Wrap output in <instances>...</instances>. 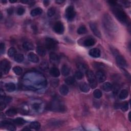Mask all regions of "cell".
<instances>
[{
  "instance_id": "cell-37",
  "label": "cell",
  "mask_w": 131,
  "mask_h": 131,
  "mask_svg": "<svg viewBox=\"0 0 131 131\" xmlns=\"http://www.w3.org/2000/svg\"><path fill=\"white\" fill-rule=\"evenodd\" d=\"M93 95L96 98H100L102 96V93L99 89H96L93 92Z\"/></svg>"
},
{
  "instance_id": "cell-49",
  "label": "cell",
  "mask_w": 131,
  "mask_h": 131,
  "mask_svg": "<svg viewBox=\"0 0 131 131\" xmlns=\"http://www.w3.org/2000/svg\"><path fill=\"white\" fill-rule=\"evenodd\" d=\"M7 12L10 15H11L12 14H13V10L12 8H9L8 10H7Z\"/></svg>"
},
{
  "instance_id": "cell-23",
  "label": "cell",
  "mask_w": 131,
  "mask_h": 131,
  "mask_svg": "<svg viewBox=\"0 0 131 131\" xmlns=\"http://www.w3.org/2000/svg\"><path fill=\"white\" fill-rule=\"evenodd\" d=\"M69 88H68L66 85H62L60 88V93L62 95H66L69 93Z\"/></svg>"
},
{
  "instance_id": "cell-4",
  "label": "cell",
  "mask_w": 131,
  "mask_h": 131,
  "mask_svg": "<svg viewBox=\"0 0 131 131\" xmlns=\"http://www.w3.org/2000/svg\"><path fill=\"white\" fill-rule=\"evenodd\" d=\"M51 108L54 111L62 112L65 111V107L61 101L58 99H54L51 103Z\"/></svg>"
},
{
  "instance_id": "cell-21",
  "label": "cell",
  "mask_w": 131,
  "mask_h": 131,
  "mask_svg": "<svg viewBox=\"0 0 131 131\" xmlns=\"http://www.w3.org/2000/svg\"><path fill=\"white\" fill-rule=\"evenodd\" d=\"M23 48L26 51H30L34 49V46L33 45L28 41H25L23 43Z\"/></svg>"
},
{
  "instance_id": "cell-5",
  "label": "cell",
  "mask_w": 131,
  "mask_h": 131,
  "mask_svg": "<svg viewBox=\"0 0 131 131\" xmlns=\"http://www.w3.org/2000/svg\"><path fill=\"white\" fill-rule=\"evenodd\" d=\"M66 17L68 20L71 21L73 19H74L75 15H76V12L74 9V8L72 6H68L66 10Z\"/></svg>"
},
{
  "instance_id": "cell-13",
  "label": "cell",
  "mask_w": 131,
  "mask_h": 131,
  "mask_svg": "<svg viewBox=\"0 0 131 131\" xmlns=\"http://www.w3.org/2000/svg\"><path fill=\"white\" fill-rule=\"evenodd\" d=\"M50 60L52 64H57L60 62V57L59 55L54 52H51L50 54Z\"/></svg>"
},
{
  "instance_id": "cell-8",
  "label": "cell",
  "mask_w": 131,
  "mask_h": 131,
  "mask_svg": "<svg viewBox=\"0 0 131 131\" xmlns=\"http://www.w3.org/2000/svg\"><path fill=\"white\" fill-rule=\"evenodd\" d=\"M95 77L97 81L99 82H102L107 79L106 73L103 70H98L97 71Z\"/></svg>"
},
{
  "instance_id": "cell-29",
  "label": "cell",
  "mask_w": 131,
  "mask_h": 131,
  "mask_svg": "<svg viewBox=\"0 0 131 131\" xmlns=\"http://www.w3.org/2000/svg\"><path fill=\"white\" fill-rule=\"evenodd\" d=\"M13 122L17 125H23L25 123L26 121L25 120L23 119L22 118H20V117H19V118H17L14 119L13 120Z\"/></svg>"
},
{
  "instance_id": "cell-48",
  "label": "cell",
  "mask_w": 131,
  "mask_h": 131,
  "mask_svg": "<svg viewBox=\"0 0 131 131\" xmlns=\"http://www.w3.org/2000/svg\"><path fill=\"white\" fill-rule=\"evenodd\" d=\"M6 103H5L4 101H1V111H3V110H4L5 109V108H6Z\"/></svg>"
},
{
  "instance_id": "cell-54",
  "label": "cell",
  "mask_w": 131,
  "mask_h": 131,
  "mask_svg": "<svg viewBox=\"0 0 131 131\" xmlns=\"http://www.w3.org/2000/svg\"><path fill=\"white\" fill-rule=\"evenodd\" d=\"M23 130H25V131H26V130H28V131H29V130H30V129H27V128H25V129H24Z\"/></svg>"
},
{
  "instance_id": "cell-47",
  "label": "cell",
  "mask_w": 131,
  "mask_h": 131,
  "mask_svg": "<svg viewBox=\"0 0 131 131\" xmlns=\"http://www.w3.org/2000/svg\"><path fill=\"white\" fill-rule=\"evenodd\" d=\"M122 5H123V6H124L125 7H129L130 6V2H128V1H123L122 2Z\"/></svg>"
},
{
  "instance_id": "cell-15",
  "label": "cell",
  "mask_w": 131,
  "mask_h": 131,
  "mask_svg": "<svg viewBox=\"0 0 131 131\" xmlns=\"http://www.w3.org/2000/svg\"><path fill=\"white\" fill-rule=\"evenodd\" d=\"M96 41L92 38H88L83 41V45L86 47H90L95 45Z\"/></svg>"
},
{
  "instance_id": "cell-10",
  "label": "cell",
  "mask_w": 131,
  "mask_h": 131,
  "mask_svg": "<svg viewBox=\"0 0 131 131\" xmlns=\"http://www.w3.org/2000/svg\"><path fill=\"white\" fill-rule=\"evenodd\" d=\"M116 62L117 65L120 67L123 68L125 67H127V61L122 56L118 54V55L116 56Z\"/></svg>"
},
{
  "instance_id": "cell-42",
  "label": "cell",
  "mask_w": 131,
  "mask_h": 131,
  "mask_svg": "<svg viewBox=\"0 0 131 131\" xmlns=\"http://www.w3.org/2000/svg\"><path fill=\"white\" fill-rule=\"evenodd\" d=\"M59 80H53V81H51V85L52 87H57V86L59 85Z\"/></svg>"
},
{
  "instance_id": "cell-14",
  "label": "cell",
  "mask_w": 131,
  "mask_h": 131,
  "mask_svg": "<svg viewBox=\"0 0 131 131\" xmlns=\"http://www.w3.org/2000/svg\"><path fill=\"white\" fill-rule=\"evenodd\" d=\"M89 55L94 58H98L101 56V51L98 48H93L89 51Z\"/></svg>"
},
{
  "instance_id": "cell-27",
  "label": "cell",
  "mask_w": 131,
  "mask_h": 131,
  "mask_svg": "<svg viewBox=\"0 0 131 131\" xmlns=\"http://www.w3.org/2000/svg\"><path fill=\"white\" fill-rule=\"evenodd\" d=\"M17 113H18V111L17 109H15L14 108H11L7 110L6 112V114L8 116L13 117L15 116V115H17Z\"/></svg>"
},
{
  "instance_id": "cell-56",
  "label": "cell",
  "mask_w": 131,
  "mask_h": 131,
  "mask_svg": "<svg viewBox=\"0 0 131 131\" xmlns=\"http://www.w3.org/2000/svg\"><path fill=\"white\" fill-rule=\"evenodd\" d=\"M2 19V13H1V19Z\"/></svg>"
},
{
  "instance_id": "cell-2",
  "label": "cell",
  "mask_w": 131,
  "mask_h": 131,
  "mask_svg": "<svg viewBox=\"0 0 131 131\" xmlns=\"http://www.w3.org/2000/svg\"><path fill=\"white\" fill-rule=\"evenodd\" d=\"M103 23L104 27L109 31H115L116 30V29H117L116 24H115L113 20L108 14L104 16Z\"/></svg>"
},
{
  "instance_id": "cell-24",
  "label": "cell",
  "mask_w": 131,
  "mask_h": 131,
  "mask_svg": "<svg viewBox=\"0 0 131 131\" xmlns=\"http://www.w3.org/2000/svg\"><path fill=\"white\" fill-rule=\"evenodd\" d=\"M80 88L81 90L84 93H87L90 91V86L85 82L81 83L80 86Z\"/></svg>"
},
{
  "instance_id": "cell-25",
  "label": "cell",
  "mask_w": 131,
  "mask_h": 131,
  "mask_svg": "<svg viewBox=\"0 0 131 131\" xmlns=\"http://www.w3.org/2000/svg\"><path fill=\"white\" fill-rule=\"evenodd\" d=\"M102 88H103V90L104 91L110 92L112 90L113 86L111 83H110L109 82H107L104 83V84L103 85Z\"/></svg>"
},
{
  "instance_id": "cell-50",
  "label": "cell",
  "mask_w": 131,
  "mask_h": 131,
  "mask_svg": "<svg viewBox=\"0 0 131 131\" xmlns=\"http://www.w3.org/2000/svg\"><path fill=\"white\" fill-rule=\"evenodd\" d=\"M0 95H1V98L4 97L5 96V93H4L2 89H1V91H0Z\"/></svg>"
},
{
  "instance_id": "cell-35",
  "label": "cell",
  "mask_w": 131,
  "mask_h": 131,
  "mask_svg": "<svg viewBox=\"0 0 131 131\" xmlns=\"http://www.w3.org/2000/svg\"><path fill=\"white\" fill-rule=\"evenodd\" d=\"M56 12V9L54 7H51L48 10V11H47V15L49 17H52V16L55 14Z\"/></svg>"
},
{
  "instance_id": "cell-1",
  "label": "cell",
  "mask_w": 131,
  "mask_h": 131,
  "mask_svg": "<svg viewBox=\"0 0 131 131\" xmlns=\"http://www.w3.org/2000/svg\"><path fill=\"white\" fill-rule=\"evenodd\" d=\"M112 7V11L117 19L123 24H128L129 22L128 18L123 10L121 8L118 7L117 4L113 5Z\"/></svg>"
},
{
  "instance_id": "cell-3",
  "label": "cell",
  "mask_w": 131,
  "mask_h": 131,
  "mask_svg": "<svg viewBox=\"0 0 131 131\" xmlns=\"http://www.w3.org/2000/svg\"><path fill=\"white\" fill-rule=\"evenodd\" d=\"M86 73L89 83V86L92 89H95L97 86V81L95 75H94L93 72L91 70H88Z\"/></svg>"
},
{
  "instance_id": "cell-45",
  "label": "cell",
  "mask_w": 131,
  "mask_h": 131,
  "mask_svg": "<svg viewBox=\"0 0 131 131\" xmlns=\"http://www.w3.org/2000/svg\"><path fill=\"white\" fill-rule=\"evenodd\" d=\"M94 67H96L97 69H100V68H103L104 67V66H103L102 64L96 62V63L94 64Z\"/></svg>"
},
{
  "instance_id": "cell-34",
  "label": "cell",
  "mask_w": 131,
  "mask_h": 131,
  "mask_svg": "<svg viewBox=\"0 0 131 131\" xmlns=\"http://www.w3.org/2000/svg\"><path fill=\"white\" fill-rule=\"evenodd\" d=\"M65 82L68 85H72L75 82V79L72 76L67 77L65 80Z\"/></svg>"
},
{
  "instance_id": "cell-51",
  "label": "cell",
  "mask_w": 131,
  "mask_h": 131,
  "mask_svg": "<svg viewBox=\"0 0 131 131\" xmlns=\"http://www.w3.org/2000/svg\"><path fill=\"white\" fill-rule=\"evenodd\" d=\"M50 2L49 1H44V4L45 6H47L49 4Z\"/></svg>"
},
{
  "instance_id": "cell-7",
  "label": "cell",
  "mask_w": 131,
  "mask_h": 131,
  "mask_svg": "<svg viewBox=\"0 0 131 131\" xmlns=\"http://www.w3.org/2000/svg\"><path fill=\"white\" fill-rule=\"evenodd\" d=\"M46 46L47 49L49 50H54L57 46V41L54 39L48 38L46 39Z\"/></svg>"
},
{
  "instance_id": "cell-38",
  "label": "cell",
  "mask_w": 131,
  "mask_h": 131,
  "mask_svg": "<svg viewBox=\"0 0 131 131\" xmlns=\"http://www.w3.org/2000/svg\"><path fill=\"white\" fill-rule=\"evenodd\" d=\"M75 76L77 80H81L83 77V73L80 71H77L75 73Z\"/></svg>"
},
{
  "instance_id": "cell-44",
  "label": "cell",
  "mask_w": 131,
  "mask_h": 131,
  "mask_svg": "<svg viewBox=\"0 0 131 131\" xmlns=\"http://www.w3.org/2000/svg\"><path fill=\"white\" fill-rule=\"evenodd\" d=\"M32 107L35 111H39V109H40V104L39 103H34L32 105Z\"/></svg>"
},
{
  "instance_id": "cell-16",
  "label": "cell",
  "mask_w": 131,
  "mask_h": 131,
  "mask_svg": "<svg viewBox=\"0 0 131 131\" xmlns=\"http://www.w3.org/2000/svg\"><path fill=\"white\" fill-rule=\"evenodd\" d=\"M28 59L30 61L35 62V63L39 61V58L38 56L34 53H32V52H30L29 53L28 55Z\"/></svg>"
},
{
  "instance_id": "cell-30",
  "label": "cell",
  "mask_w": 131,
  "mask_h": 131,
  "mask_svg": "<svg viewBox=\"0 0 131 131\" xmlns=\"http://www.w3.org/2000/svg\"><path fill=\"white\" fill-rule=\"evenodd\" d=\"M30 128L33 129L35 130H39L40 128V124L38 121H34L30 123Z\"/></svg>"
},
{
  "instance_id": "cell-36",
  "label": "cell",
  "mask_w": 131,
  "mask_h": 131,
  "mask_svg": "<svg viewBox=\"0 0 131 131\" xmlns=\"http://www.w3.org/2000/svg\"><path fill=\"white\" fill-rule=\"evenodd\" d=\"M13 71L14 72L15 74L18 75H20L22 73V69L19 66H15L13 67Z\"/></svg>"
},
{
  "instance_id": "cell-17",
  "label": "cell",
  "mask_w": 131,
  "mask_h": 131,
  "mask_svg": "<svg viewBox=\"0 0 131 131\" xmlns=\"http://www.w3.org/2000/svg\"><path fill=\"white\" fill-rule=\"evenodd\" d=\"M77 67L80 71L87 72L88 71V66L83 62H78L77 64Z\"/></svg>"
},
{
  "instance_id": "cell-12",
  "label": "cell",
  "mask_w": 131,
  "mask_h": 131,
  "mask_svg": "<svg viewBox=\"0 0 131 131\" xmlns=\"http://www.w3.org/2000/svg\"><path fill=\"white\" fill-rule=\"evenodd\" d=\"M1 127H4L5 128H6V129L10 131H13L16 130V128L14 126V125L7 121H2L1 123Z\"/></svg>"
},
{
  "instance_id": "cell-11",
  "label": "cell",
  "mask_w": 131,
  "mask_h": 131,
  "mask_svg": "<svg viewBox=\"0 0 131 131\" xmlns=\"http://www.w3.org/2000/svg\"><path fill=\"white\" fill-rule=\"evenodd\" d=\"M90 27L91 28V30L92 31L93 33L95 34L97 37L99 38H101V32L99 31L97 25L95 23H90Z\"/></svg>"
},
{
  "instance_id": "cell-53",
  "label": "cell",
  "mask_w": 131,
  "mask_h": 131,
  "mask_svg": "<svg viewBox=\"0 0 131 131\" xmlns=\"http://www.w3.org/2000/svg\"><path fill=\"white\" fill-rule=\"evenodd\" d=\"M9 2H10V3H14L17 2V0H10Z\"/></svg>"
},
{
  "instance_id": "cell-52",
  "label": "cell",
  "mask_w": 131,
  "mask_h": 131,
  "mask_svg": "<svg viewBox=\"0 0 131 131\" xmlns=\"http://www.w3.org/2000/svg\"><path fill=\"white\" fill-rule=\"evenodd\" d=\"M65 1H61V0H58V1H56L55 2L57 4H62V3H64Z\"/></svg>"
},
{
  "instance_id": "cell-31",
  "label": "cell",
  "mask_w": 131,
  "mask_h": 131,
  "mask_svg": "<svg viewBox=\"0 0 131 131\" xmlns=\"http://www.w3.org/2000/svg\"><path fill=\"white\" fill-rule=\"evenodd\" d=\"M14 59L15 61L20 63L24 60V56L22 54H17L14 57Z\"/></svg>"
},
{
  "instance_id": "cell-32",
  "label": "cell",
  "mask_w": 131,
  "mask_h": 131,
  "mask_svg": "<svg viewBox=\"0 0 131 131\" xmlns=\"http://www.w3.org/2000/svg\"><path fill=\"white\" fill-rule=\"evenodd\" d=\"M87 30L86 27L85 26L82 25V26H80V27L78 28L77 32L78 34L81 35V34H85L87 32Z\"/></svg>"
},
{
  "instance_id": "cell-41",
  "label": "cell",
  "mask_w": 131,
  "mask_h": 131,
  "mask_svg": "<svg viewBox=\"0 0 131 131\" xmlns=\"http://www.w3.org/2000/svg\"><path fill=\"white\" fill-rule=\"evenodd\" d=\"M25 11V9L22 7H20L18 8L17 10V14L19 15H22L24 13Z\"/></svg>"
},
{
  "instance_id": "cell-26",
  "label": "cell",
  "mask_w": 131,
  "mask_h": 131,
  "mask_svg": "<svg viewBox=\"0 0 131 131\" xmlns=\"http://www.w3.org/2000/svg\"><path fill=\"white\" fill-rule=\"evenodd\" d=\"M36 52H37L38 54L40 56H44L46 54V49L43 47H38L37 48H36Z\"/></svg>"
},
{
  "instance_id": "cell-18",
  "label": "cell",
  "mask_w": 131,
  "mask_h": 131,
  "mask_svg": "<svg viewBox=\"0 0 131 131\" xmlns=\"http://www.w3.org/2000/svg\"><path fill=\"white\" fill-rule=\"evenodd\" d=\"M50 73L51 76L54 77H57L60 75V72L56 67H52L50 70Z\"/></svg>"
},
{
  "instance_id": "cell-6",
  "label": "cell",
  "mask_w": 131,
  "mask_h": 131,
  "mask_svg": "<svg viewBox=\"0 0 131 131\" xmlns=\"http://www.w3.org/2000/svg\"><path fill=\"white\" fill-rule=\"evenodd\" d=\"M11 68V64L9 60H4L1 62V72L5 74H6L9 72Z\"/></svg>"
},
{
  "instance_id": "cell-22",
  "label": "cell",
  "mask_w": 131,
  "mask_h": 131,
  "mask_svg": "<svg viewBox=\"0 0 131 131\" xmlns=\"http://www.w3.org/2000/svg\"><path fill=\"white\" fill-rule=\"evenodd\" d=\"M5 88L8 92H12L15 90V85L12 82H9L5 85Z\"/></svg>"
},
{
  "instance_id": "cell-28",
  "label": "cell",
  "mask_w": 131,
  "mask_h": 131,
  "mask_svg": "<svg viewBox=\"0 0 131 131\" xmlns=\"http://www.w3.org/2000/svg\"><path fill=\"white\" fill-rule=\"evenodd\" d=\"M129 95V92L127 90H125V89H123L121 92H120L119 94V98L120 99H124L125 98H127Z\"/></svg>"
},
{
  "instance_id": "cell-19",
  "label": "cell",
  "mask_w": 131,
  "mask_h": 131,
  "mask_svg": "<svg viewBox=\"0 0 131 131\" xmlns=\"http://www.w3.org/2000/svg\"><path fill=\"white\" fill-rule=\"evenodd\" d=\"M61 74L64 76H68L70 73V68L67 65H64L61 67Z\"/></svg>"
},
{
  "instance_id": "cell-39",
  "label": "cell",
  "mask_w": 131,
  "mask_h": 131,
  "mask_svg": "<svg viewBox=\"0 0 131 131\" xmlns=\"http://www.w3.org/2000/svg\"><path fill=\"white\" fill-rule=\"evenodd\" d=\"M120 108L123 112H126L129 109V105L127 102H124L122 104H120Z\"/></svg>"
},
{
  "instance_id": "cell-33",
  "label": "cell",
  "mask_w": 131,
  "mask_h": 131,
  "mask_svg": "<svg viewBox=\"0 0 131 131\" xmlns=\"http://www.w3.org/2000/svg\"><path fill=\"white\" fill-rule=\"evenodd\" d=\"M17 54V50L14 47H11L8 51V55L10 57H14Z\"/></svg>"
},
{
  "instance_id": "cell-43",
  "label": "cell",
  "mask_w": 131,
  "mask_h": 131,
  "mask_svg": "<svg viewBox=\"0 0 131 131\" xmlns=\"http://www.w3.org/2000/svg\"><path fill=\"white\" fill-rule=\"evenodd\" d=\"M5 51V44L3 43H1V50H0V52H1V54H3L4 53Z\"/></svg>"
},
{
  "instance_id": "cell-40",
  "label": "cell",
  "mask_w": 131,
  "mask_h": 131,
  "mask_svg": "<svg viewBox=\"0 0 131 131\" xmlns=\"http://www.w3.org/2000/svg\"><path fill=\"white\" fill-rule=\"evenodd\" d=\"M40 67L43 70H47L48 68V64L46 61H43L40 64Z\"/></svg>"
},
{
  "instance_id": "cell-46",
  "label": "cell",
  "mask_w": 131,
  "mask_h": 131,
  "mask_svg": "<svg viewBox=\"0 0 131 131\" xmlns=\"http://www.w3.org/2000/svg\"><path fill=\"white\" fill-rule=\"evenodd\" d=\"M12 101V98L10 97H7L4 98V102L6 103H9L10 102H11V101Z\"/></svg>"
},
{
  "instance_id": "cell-20",
  "label": "cell",
  "mask_w": 131,
  "mask_h": 131,
  "mask_svg": "<svg viewBox=\"0 0 131 131\" xmlns=\"http://www.w3.org/2000/svg\"><path fill=\"white\" fill-rule=\"evenodd\" d=\"M43 12V10L40 8H36L33 10H31L30 12V14L32 17H36L41 14Z\"/></svg>"
},
{
  "instance_id": "cell-9",
  "label": "cell",
  "mask_w": 131,
  "mask_h": 131,
  "mask_svg": "<svg viewBox=\"0 0 131 131\" xmlns=\"http://www.w3.org/2000/svg\"><path fill=\"white\" fill-rule=\"evenodd\" d=\"M53 29L55 32L59 34H61L64 32V26L61 22H56L53 27Z\"/></svg>"
},
{
  "instance_id": "cell-55",
  "label": "cell",
  "mask_w": 131,
  "mask_h": 131,
  "mask_svg": "<svg viewBox=\"0 0 131 131\" xmlns=\"http://www.w3.org/2000/svg\"><path fill=\"white\" fill-rule=\"evenodd\" d=\"M2 2L3 3H4V4H5V3H7V1H2Z\"/></svg>"
}]
</instances>
